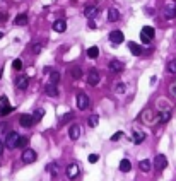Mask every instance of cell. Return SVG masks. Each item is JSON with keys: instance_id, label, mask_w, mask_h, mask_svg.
Here are the masks:
<instances>
[{"instance_id": "obj_1", "label": "cell", "mask_w": 176, "mask_h": 181, "mask_svg": "<svg viewBox=\"0 0 176 181\" xmlns=\"http://www.w3.org/2000/svg\"><path fill=\"white\" fill-rule=\"evenodd\" d=\"M140 120H142L145 125H156V123H159V111H152V109H145L140 115Z\"/></svg>"}, {"instance_id": "obj_2", "label": "cell", "mask_w": 176, "mask_h": 181, "mask_svg": "<svg viewBox=\"0 0 176 181\" xmlns=\"http://www.w3.org/2000/svg\"><path fill=\"white\" fill-rule=\"evenodd\" d=\"M154 34H156L154 27H150V26H144V27H142V31H140V39H142V43L149 44L150 41L154 39Z\"/></svg>"}, {"instance_id": "obj_3", "label": "cell", "mask_w": 176, "mask_h": 181, "mask_svg": "<svg viewBox=\"0 0 176 181\" xmlns=\"http://www.w3.org/2000/svg\"><path fill=\"white\" fill-rule=\"evenodd\" d=\"M19 135L17 132H9L7 133V138H5V147L7 149H15L17 147V142H19Z\"/></svg>"}, {"instance_id": "obj_4", "label": "cell", "mask_w": 176, "mask_h": 181, "mask_svg": "<svg viewBox=\"0 0 176 181\" xmlns=\"http://www.w3.org/2000/svg\"><path fill=\"white\" fill-rule=\"evenodd\" d=\"M12 111H14V108L9 104L7 96H2V97H0V115H2V116H7V115H10Z\"/></svg>"}, {"instance_id": "obj_5", "label": "cell", "mask_w": 176, "mask_h": 181, "mask_svg": "<svg viewBox=\"0 0 176 181\" xmlns=\"http://www.w3.org/2000/svg\"><path fill=\"white\" fill-rule=\"evenodd\" d=\"M164 17L169 19V21L176 17V2H166V5H164Z\"/></svg>"}, {"instance_id": "obj_6", "label": "cell", "mask_w": 176, "mask_h": 181, "mask_svg": "<svg viewBox=\"0 0 176 181\" xmlns=\"http://www.w3.org/2000/svg\"><path fill=\"white\" fill-rule=\"evenodd\" d=\"M108 68H110V72H115V74H120V72L125 70V63L120 62V60L113 58L110 63H108Z\"/></svg>"}, {"instance_id": "obj_7", "label": "cell", "mask_w": 176, "mask_h": 181, "mask_svg": "<svg viewBox=\"0 0 176 181\" xmlns=\"http://www.w3.org/2000/svg\"><path fill=\"white\" fill-rule=\"evenodd\" d=\"M34 161H36V152L33 149H24V152H22V162L31 164Z\"/></svg>"}, {"instance_id": "obj_8", "label": "cell", "mask_w": 176, "mask_h": 181, "mask_svg": "<svg viewBox=\"0 0 176 181\" xmlns=\"http://www.w3.org/2000/svg\"><path fill=\"white\" fill-rule=\"evenodd\" d=\"M166 166H168V159H166V155L157 154V155H156V159H154V167L157 171H162Z\"/></svg>"}, {"instance_id": "obj_9", "label": "cell", "mask_w": 176, "mask_h": 181, "mask_svg": "<svg viewBox=\"0 0 176 181\" xmlns=\"http://www.w3.org/2000/svg\"><path fill=\"white\" fill-rule=\"evenodd\" d=\"M99 79H101V75H99L98 68H92V70L89 72V75H87V84L91 85V87H94V85H98Z\"/></svg>"}, {"instance_id": "obj_10", "label": "cell", "mask_w": 176, "mask_h": 181, "mask_svg": "<svg viewBox=\"0 0 176 181\" xmlns=\"http://www.w3.org/2000/svg\"><path fill=\"white\" fill-rule=\"evenodd\" d=\"M77 108L79 109H87L89 108V96L87 94H79L77 96Z\"/></svg>"}, {"instance_id": "obj_11", "label": "cell", "mask_w": 176, "mask_h": 181, "mask_svg": "<svg viewBox=\"0 0 176 181\" xmlns=\"http://www.w3.org/2000/svg\"><path fill=\"white\" fill-rule=\"evenodd\" d=\"M110 41L113 44H120V43H123V33L121 31H111L110 33Z\"/></svg>"}, {"instance_id": "obj_12", "label": "cell", "mask_w": 176, "mask_h": 181, "mask_svg": "<svg viewBox=\"0 0 176 181\" xmlns=\"http://www.w3.org/2000/svg\"><path fill=\"white\" fill-rule=\"evenodd\" d=\"M19 123H21L24 128H31V126L34 125V118L31 115H22L21 118H19Z\"/></svg>"}, {"instance_id": "obj_13", "label": "cell", "mask_w": 176, "mask_h": 181, "mask_svg": "<svg viewBox=\"0 0 176 181\" xmlns=\"http://www.w3.org/2000/svg\"><path fill=\"white\" fill-rule=\"evenodd\" d=\"M27 84H29V79H27V75H19V77L15 79V87L21 89V91H24V89L27 87Z\"/></svg>"}, {"instance_id": "obj_14", "label": "cell", "mask_w": 176, "mask_h": 181, "mask_svg": "<svg viewBox=\"0 0 176 181\" xmlns=\"http://www.w3.org/2000/svg\"><path fill=\"white\" fill-rule=\"evenodd\" d=\"M65 174H67V178H69V179L77 178V176H79V166H77V164H70V166L67 167Z\"/></svg>"}, {"instance_id": "obj_15", "label": "cell", "mask_w": 176, "mask_h": 181, "mask_svg": "<svg viewBox=\"0 0 176 181\" xmlns=\"http://www.w3.org/2000/svg\"><path fill=\"white\" fill-rule=\"evenodd\" d=\"M44 93H46L48 96H52V97H57L58 96V87H57V84L48 82V84L44 85Z\"/></svg>"}, {"instance_id": "obj_16", "label": "cell", "mask_w": 176, "mask_h": 181, "mask_svg": "<svg viewBox=\"0 0 176 181\" xmlns=\"http://www.w3.org/2000/svg\"><path fill=\"white\" fill-rule=\"evenodd\" d=\"M65 29H67V22L63 19H58V21L53 22V31L55 33H65Z\"/></svg>"}, {"instance_id": "obj_17", "label": "cell", "mask_w": 176, "mask_h": 181, "mask_svg": "<svg viewBox=\"0 0 176 181\" xmlns=\"http://www.w3.org/2000/svg\"><path fill=\"white\" fill-rule=\"evenodd\" d=\"M79 135H81V126H79V125H72V126H70V130H69L70 140H77Z\"/></svg>"}, {"instance_id": "obj_18", "label": "cell", "mask_w": 176, "mask_h": 181, "mask_svg": "<svg viewBox=\"0 0 176 181\" xmlns=\"http://www.w3.org/2000/svg\"><path fill=\"white\" fill-rule=\"evenodd\" d=\"M84 15H87L89 19L96 17V15H98V7H94V5H89V7H86V9H84Z\"/></svg>"}, {"instance_id": "obj_19", "label": "cell", "mask_w": 176, "mask_h": 181, "mask_svg": "<svg viewBox=\"0 0 176 181\" xmlns=\"http://www.w3.org/2000/svg\"><path fill=\"white\" fill-rule=\"evenodd\" d=\"M169 118H171V111H169V109H162V111H159V123H166V121H169Z\"/></svg>"}, {"instance_id": "obj_20", "label": "cell", "mask_w": 176, "mask_h": 181, "mask_svg": "<svg viewBox=\"0 0 176 181\" xmlns=\"http://www.w3.org/2000/svg\"><path fill=\"white\" fill-rule=\"evenodd\" d=\"M130 169H132V162H130L128 159H121L120 161V171L121 173H128Z\"/></svg>"}, {"instance_id": "obj_21", "label": "cell", "mask_w": 176, "mask_h": 181, "mask_svg": "<svg viewBox=\"0 0 176 181\" xmlns=\"http://www.w3.org/2000/svg\"><path fill=\"white\" fill-rule=\"evenodd\" d=\"M118 19H120V12H118L116 9H110V10H108V21H110V22H116Z\"/></svg>"}, {"instance_id": "obj_22", "label": "cell", "mask_w": 176, "mask_h": 181, "mask_svg": "<svg viewBox=\"0 0 176 181\" xmlns=\"http://www.w3.org/2000/svg\"><path fill=\"white\" fill-rule=\"evenodd\" d=\"M14 24L15 26H26L27 24V15L26 14H19L17 17L14 19Z\"/></svg>"}, {"instance_id": "obj_23", "label": "cell", "mask_w": 176, "mask_h": 181, "mask_svg": "<svg viewBox=\"0 0 176 181\" xmlns=\"http://www.w3.org/2000/svg\"><path fill=\"white\" fill-rule=\"evenodd\" d=\"M139 167H140L142 173H149V171L152 169V164H150V161L144 159V161H140V162H139Z\"/></svg>"}, {"instance_id": "obj_24", "label": "cell", "mask_w": 176, "mask_h": 181, "mask_svg": "<svg viewBox=\"0 0 176 181\" xmlns=\"http://www.w3.org/2000/svg\"><path fill=\"white\" fill-rule=\"evenodd\" d=\"M128 48H130V51H132V55H135V56H139L140 53H142V48H140L137 43H133V41L128 43Z\"/></svg>"}, {"instance_id": "obj_25", "label": "cell", "mask_w": 176, "mask_h": 181, "mask_svg": "<svg viewBox=\"0 0 176 181\" xmlns=\"http://www.w3.org/2000/svg\"><path fill=\"white\" fill-rule=\"evenodd\" d=\"M145 140V133L144 132H135L133 133V144H142Z\"/></svg>"}, {"instance_id": "obj_26", "label": "cell", "mask_w": 176, "mask_h": 181, "mask_svg": "<svg viewBox=\"0 0 176 181\" xmlns=\"http://www.w3.org/2000/svg\"><path fill=\"white\" fill-rule=\"evenodd\" d=\"M87 56H89V58H92V60L98 58V56H99V48H98V46H91V48L87 50Z\"/></svg>"}, {"instance_id": "obj_27", "label": "cell", "mask_w": 176, "mask_h": 181, "mask_svg": "<svg viewBox=\"0 0 176 181\" xmlns=\"http://www.w3.org/2000/svg\"><path fill=\"white\" fill-rule=\"evenodd\" d=\"M58 80H60L58 70H52L50 72V82H52V84H58Z\"/></svg>"}, {"instance_id": "obj_28", "label": "cell", "mask_w": 176, "mask_h": 181, "mask_svg": "<svg viewBox=\"0 0 176 181\" xmlns=\"http://www.w3.org/2000/svg\"><path fill=\"white\" fill-rule=\"evenodd\" d=\"M70 75H72L73 79H81V77H82V68H79V67H73V68H70Z\"/></svg>"}, {"instance_id": "obj_29", "label": "cell", "mask_w": 176, "mask_h": 181, "mask_svg": "<svg viewBox=\"0 0 176 181\" xmlns=\"http://www.w3.org/2000/svg\"><path fill=\"white\" fill-rule=\"evenodd\" d=\"M125 91H127V84H125V82H118V84H116V87H115V93L123 94Z\"/></svg>"}, {"instance_id": "obj_30", "label": "cell", "mask_w": 176, "mask_h": 181, "mask_svg": "<svg viewBox=\"0 0 176 181\" xmlns=\"http://www.w3.org/2000/svg\"><path fill=\"white\" fill-rule=\"evenodd\" d=\"M89 126H92V128H94V126H98V123H99V116L98 115H91L89 116Z\"/></svg>"}, {"instance_id": "obj_31", "label": "cell", "mask_w": 176, "mask_h": 181, "mask_svg": "<svg viewBox=\"0 0 176 181\" xmlns=\"http://www.w3.org/2000/svg\"><path fill=\"white\" fill-rule=\"evenodd\" d=\"M44 116V109H36L34 111V115H33V118H34V123H38L41 118Z\"/></svg>"}, {"instance_id": "obj_32", "label": "cell", "mask_w": 176, "mask_h": 181, "mask_svg": "<svg viewBox=\"0 0 176 181\" xmlns=\"http://www.w3.org/2000/svg\"><path fill=\"white\" fill-rule=\"evenodd\" d=\"M166 70H168L169 74H176V60H173V62H169V63H168Z\"/></svg>"}, {"instance_id": "obj_33", "label": "cell", "mask_w": 176, "mask_h": 181, "mask_svg": "<svg viewBox=\"0 0 176 181\" xmlns=\"http://www.w3.org/2000/svg\"><path fill=\"white\" fill-rule=\"evenodd\" d=\"M27 145V137H19V142H17V147L19 149H24Z\"/></svg>"}, {"instance_id": "obj_34", "label": "cell", "mask_w": 176, "mask_h": 181, "mask_svg": "<svg viewBox=\"0 0 176 181\" xmlns=\"http://www.w3.org/2000/svg\"><path fill=\"white\" fill-rule=\"evenodd\" d=\"M12 68H14V70H21V68H22V62H21V60H14V62H12Z\"/></svg>"}, {"instance_id": "obj_35", "label": "cell", "mask_w": 176, "mask_h": 181, "mask_svg": "<svg viewBox=\"0 0 176 181\" xmlns=\"http://www.w3.org/2000/svg\"><path fill=\"white\" fill-rule=\"evenodd\" d=\"M87 161H89L91 164H94V162H98V161H99V155H98V154H91V155L87 157Z\"/></svg>"}, {"instance_id": "obj_36", "label": "cell", "mask_w": 176, "mask_h": 181, "mask_svg": "<svg viewBox=\"0 0 176 181\" xmlns=\"http://www.w3.org/2000/svg\"><path fill=\"white\" fill-rule=\"evenodd\" d=\"M121 137H123V132H116V133L113 135V137H111V142H118Z\"/></svg>"}, {"instance_id": "obj_37", "label": "cell", "mask_w": 176, "mask_h": 181, "mask_svg": "<svg viewBox=\"0 0 176 181\" xmlns=\"http://www.w3.org/2000/svg\"><path fill=\"white\" fill-rule=\"evenodd\" d=\"M40 51H41V44H40V43L33 44V53H36V55H38Z\"/></svg>"}, {"instance_id": "obj_38", "label": "cell", "mask_w": 176, "mask_h": 181, "mask_svg": "<svg viewBox=\"0 0 176 181\" xmlns=\"http://www.w3.org/2000/svg\"><path fill=\"white\" fill-rule=\"evenodd\" d=\"M5 21H7V14L0 10V22H5Z\"/></svg>"}, {"instance_id": "obj_39", "label": "cell", "mask_w": 176, "mask_h": 181, "mask_svg": "<svg viewBox=\"0 0 176 181\" xmlns=\"http://www.w3.org/2000/svg\"><path fill=\"white\" fill-rule=\"evenodd\" d=\"M169 91H171V94L176 97V82H174V84H171V87H169Z\"/></svg>"}, {"instance_id": "obj_40", "label": "cell", "mask_w": 176, "mask_h": 181, "mask_svg": "<svg viewBox=\"0 0 176 181\" xmlns=\"http://www.w3.org/2000/svg\"><path fill=\"white\" fill-rule=\"evenodd\" d=\"M5 128H7V123H0V132H5Z\"/></svg>"}, {"instance_id": "obj_41", "label": "cell", "mask_w": 176, "mask_h": 181, "mask_svg": "<svg viewBox=\"0 0 176 181\" xmlns=\"http://www.w3.org/2000/svg\"><path fill=\"white\" fill-rule=\"evenodd\" d=\"M2 150H4V145H2V142H0V154H2Z\"/></svg>"}, {"instance_id": "obj_42", "label": "cell", "mask_w": 176, "mask_h": 181, "mask_svg": "<svg viewBox=\"0 0 176 181\" xmlns=\"http://www.w3.org/2000/svg\"><path fill=\"white\" fill-rule=\"evenodd\" d=\"M2 38H4V33H0V39H2Z\"/></svg>"}, {"instance_id": "obj_43", "label": "cell", "mask_w": 176, "mask_h": 181, "mask_svg": "<svg viewBox=\"0 0 176 181\" xmlns=\"http://www.w3.org/2000/svg\"><path fill=\"white\" fill-rule=\"evenodd\" d=\"M0 79H2V70H0Z\"/></svg>"}, {"instance_id": "obj_44", "label": "cell", "mask_w": 176, "mask_h": 181, "mask_svg": "<svg viewBox=\"0 0 176 181\" xmlns=\"http://www.w3.org/2000/svg\"><path fill=\"white\" fill-rule=\"evenodd\" d=\"M174 43H176V36H174Z\"/></svg>"}]
</instances>
